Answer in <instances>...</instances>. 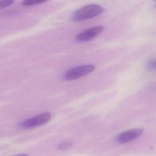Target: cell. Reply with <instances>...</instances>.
Masks as SVG:
<instances>
[{
	"label": "cell",
	"instance_id": "obj_1",
	"mask_svg": "<svg viewBox=\"0 0 156 156\" xmlns=\"http://www.w3.org/2000/svg\"><path fill=\"white\" fill-rule=\"evenodd\" d=\"M104 11V7L99 4H90L78 9L73 14L71 19L74 21H82L96 17Z\"/></svg>",
	"mask_w": 156,
	"mask_h": 156
},
{
	"label": "cell",
	"instance_id": "obj_2",
	"mask_svg": "<svg viewBox=\"0 0 156 156\" xmlns=\"http://www.w3.org/2000/svg\"><path fill=\"white\" fill-rule=\"evenodd\" d=\"M95 69V66L91 64L83 65L68 69L64 74V79L73 80L83 77Z\"/></svg>",
	"mask_w": 156,
	"mask_h": 156
},
{
	"label": "cell",
	"instance_id": "obj_3",
	"mask_svg": "<svg viewBox=\"0 0 156 156\" xmlns=\"http://www.w3.org/2000/svg\"><path fill=\"white\" fill-rule=\"evenodd\" d=\"M51 118V114L49 112H45L23 121L20 124V126L23 129H31L37 127L48 122Z\"/></svg>",
	"mask_w": 156,
	"mask_h": 156
},
{
	"label": "cell",
	"instance_id": "obj_4",
	"mask_svg": "<svg viewBox=\"0 0 156 156\" xmlns=\"http://www.w3.org/2000/svg\"><path fill=\"white\" fill-rule=\"evenodd\" d=\"M104 29L103 26H96L90 28H88L79 34H78L75 39L80 42H85L91 40L98 35H99Z\"/></svg>",
	"mask_w": 156,
	"mask_h": 156
},
{
	"label": "cell",
	"instance_id": "obj_5",
	"mask_svg": "<svg viewBox=\"0 0 156 156\" xmlns=\"http://www.w3.org/2000/svg\"><path fill=\"white\" fill-rule=\"evenodd\" d=\"M143 130L140 128L132 129L119 133L116 137V141L119 143H125L134 140L142 135Z\"/></svg>",
	"mask_w": 156,
	"mask_h": 156
},
{
	"label": "cell",
	"instance_id": "obj_6",
	"mask_svg": "<svg viewBox=\"0 0 156 156\" xmlns=\"http://www.w3.org/2000/svg\"><path fill=\"white\" fill-rule=\"evenodd\" d=\"M46 1H41V0H26V1H22L21 4L25 6H31L34 5L44 3Z\"/></svg>",
	"mask_w": 156,
	"mask_h": 156
},
{
	"label": "cell",
	"instance_id": "obj_7",
	"mask_svg": "<svg viewBox=\"0 0 156 156\" xmlns=\"http://www.w3.org/2000/svg\"><path fill=\"white\" fill-rule=\"evenodd\" d=\"M146 67L149 69H156V57L150 59L146 63Z\"/></svg>",
	"mask_w": 156,
	"mask_h": 156
},
{
	"label": "cell",
	"instance_id": "obj_8",
	"mask_svg": "<svg viewBox=\"0 0 156 156\" xmlns=\"http://www.w3.org/2000/svg\"><path fill=\"white\" fill-rule=\"evenodd\" d=\"M71 145H72V143L71 142L65 141V142L60 143L58 146V149H60V150H66V149H69Z\"/></svg>",
	"mask_w": 156,
	"mask_h": 156
},
{
	"label": "cell",
	"instance_id": "obj_9",
	"mask_svg": "<svg viewBox=\"0 0 156 156\" xmlns=\"http://www.w3.org/2000/svg\"><path fill=\"white\" fill-rule=\"evenodd\" d=\"M13 1H3L0 2V8L3 9L11 5L13 3Z\"/></svg>",
	"mask_w": 156,
	"mask_h": 156
},
{
	"label": "cell",
	"instance_id": "obj_10",
	"mask_svg": "<svg viewBox=\"0 0 156 156\" xmlns=\"http://www.w3.org/2000/svg\"><path fill=\"white\" fill-rule=\"evenodd\" d=\"M151 90L154 91H156V83L151 86Z\"/></svg>",
	"mask_w": 156,
	"mask_h": 156
},
{
	"label": "cell",
	"instance_id": "obj_11",
	"mask_svg": "<svg viewBox=\"0 0 156 156\" xmlns=\"http://www.w3.org/2000/svg\"><path fill=\"white\" fill-rule=\"evenodd\" d=\"M16 156H28V155L26 154H20V155H17Z\"/></svg>",
	"mask_w": 156,
	"mask_h": 156
}]
</instances>
